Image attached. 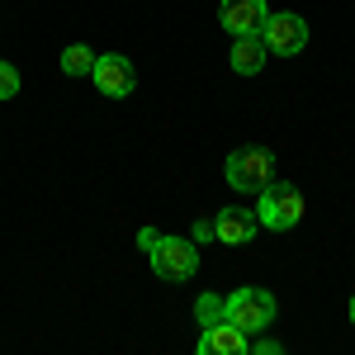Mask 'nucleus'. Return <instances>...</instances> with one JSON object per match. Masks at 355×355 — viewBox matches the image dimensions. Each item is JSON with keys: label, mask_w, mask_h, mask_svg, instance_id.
Segmentation results:
<instances>
[{"label": "nucleus", "mask_w": 355, "mask_h": 355, "mask_svg": "<svg viewBox=\"0 0 355 355\" xmlns=\"http://www.w3.org/2000/svg\"><path fill=\"white\" fill-rule=\"evenodd\" d=\"M256 218H261V227H270V232H289V227H299V223H303V190H299V185H289V180H270V185L261 190V209H256Z\"/></svg>", "instance_id": "f257e3e1"}, {"label": "nucleus", "mask_w": 355, "mask_h": 355, "mask_svg": "<svg viewBox=\"0 0 355 355\" xmlns=\"http://www.w3.org/2000/svg\"><path fill=\"white\" fill-rule=\"evenodd\" d=\"M223 175H227V185L237 194H261L275 180V157L266 147H237L227 157V166H223Z\"/></svg>", "instance_id": "f03ea898"}, {"label": "nucleus", "mask_w": 355, "mask_h": 355, "mask_svg": "<svg viewBox=\"0 0 355 355\" xmlns=\"http://www.w3.org/2000/svg\"><path fill=\"white\" fill-rule=\"evenodd\" d=\"M152 270L162 275L166 284H185L199 270V251L185 237H162V242L152 246Z\"/></svg>", "instance_id": "7ed1b4c3"}, {"label": "nucleus", "mask_w": 355, "mask_h": 355, "mask_svg": "<svg viewBox=\"0 0 355 355\" xmlns=\"http://www.w3.org/2000/svg\"><path fill=\"white\" fill-rule=\"evenodd\" d=\"M227 322H237L246 336L266 331L275 322V299L266 289H237V294H227Z\"/></svg>", "instance_id": "20e7f679"}, {"label": "nucleus", "mask_w": 355, "mask_h": 355, "mask_svg": "<svg viewBox=\"0 0 355 355\" xmlns=\"http://www.w3.org/2000/svg\"><path fill=\"white\" fill-rule=\"evenodd\" d=\"M90 81H95V90H100V95H110V100H128V95H133L137 71H133V62H128V57L105 53V57H95Z\"/></svg>", "instance_id": "39448f33"}, {"label": "nucleus", "mask_w": 355, "mask_h": 355, "mask_svg": "<svg viewBox=\"0 0 355 355\" xmlns=\"http://www.w3.org/2000/svg\"><path fill=\"white\" fill-rule=\"evenodd\" d=\"M261 38L275 57H294L308 48V24H303V15H266Z\"/></svg>", "instance_id": "423d86ee"}, {"label": "nucleus", "mask_w": 355, "mask_h": 355, "mask_svg": "<svg viewBox=\"0 0 355 355\" xmlns=\"http://www.w3.org/2000/svg\"><path fill=\"white\" fill-rule=\"evenodd\" d=\"M266 0H223L218 5V24L232 33V38H246V33H261L266 28Z\"/></svg>", "instance_id": "0eeeda50"}, {"label": "nucleus", "mask_w": 355, "mask_h": 355, "mask_svg": "<svg viewBox=\"0 0 355 355\" xmlns=\"http://www.w3.org/2000/svg\"><path fill=\"white\" fill-rule=\"evenodd\" d=\"M256 232H261V218L251 209H223L214 218V242L223 246H246V242H256Z\"/></svg>", "instance_id": "6e6552de"}, {"label": "nucleus", "mask_w": 355, "mask_h": 355, "mask_svg": "<svg viewBox=\"0 0 355 355\" xmlns=\"http://www.w3.org/2000/svg\"><path fill=\"white\" fill-rule=\"evenodd\" d=\"M242 351H246V331L227 318L199 331V355H242Z\"/></svg>", "instance_id": "1a4fd4ad"}, {"label": "nucleus", "mask_w": 355, "mask_h": 355, "mask_svg": "<svg viewBox=\"0 0 355 355\" xmlns=\"http://www.w3.org/2000/svg\"><path fill=\"white\" fill-rule=\"evenodd\" d=\"M227 62H232V71H237V76H256V71L266 67V38H261V33L237 38V43H232V53H227Z\"/></svg>", "instance_id": "9d476101"}, {"label": "nucleus", "mask_w": 355, "mask_h": 355, "mask_svg": "<svg viewBox=\"0 0 355 355\" xmlns=\"http://www.w3.org/2000/svg\"><path fill=\"white\" fill-rule=\"evenodd\" d=\"M90 67H95V53H90L85 43H71V48L62 53V71H67V76H90Z\"/></svg>", "instance_id": "9b49d317"}, {"label": "nucleus", "mask_w": 355, "mask_h": 355, "mask_svg": "<svg viewBox=\"0 0 355 355\" xmlns=\"http://www.w3.org/2000/svg\"><path fill=\"white\" fill-rule=\"evenodd\" d=\"M194 313H199V327H214V322H223V318H227V299H218V294H204Z\"/></svg>", "instance_id": "f8f14e48"}, {"label": "nucleus", "mask_w": 355, "mask_h": 355, "mask_svg": "<svg viewBox=\"0 0 355 355\" xmlns=\"http://www.w3.org/2000/svg\"><path fill=\"white\" fill-rule=\"evenodd\" d=\"M19 95V71L10 62H0V100H15Z\"/></svg>", "instance_id": "ddd939ff"}, {"label": "nucleus", "mask_w": 355, "mask_h": 355, "mask_svg": "<svg viewBox=\"0 0 355 355\" xmlns=\"http://www.w3.org/2000/svg\"><path fill=\"white\" fill-rule=\"evenodd\" d=\"M162 242V232H157V227H142V232H137V246H142V251H147V256H152V246Z\"/></svg>", "instance_id": "4468645a"}, {"label": "nucleus", "mask_w": 355, "mask_h": 355, "mask_svg": "<svg viewBox=\"0 0 355 355\" xmlns=\"http://www.w3.org/2000/svg\"><path fill=\"white\" fill-rule=\"evenodd\" d=\"M194 242H214V218L194 223Z\"/></svg>", "instance_id": "2eb2a0df"}, {"label": "nucleus", "mask_w": 355, "mask_h": 355, "mask_svg": "<svg viewBox=\"0 0 355 355\" xmlns=\"http://www.w3.org/2000/svg\"><path fill=\"white\" fill-rule=\"evenodd\" d=\"M351 322H355V294H351Z\"/></svg>", "instance_id": "dca6fc26"}]
</instances>
